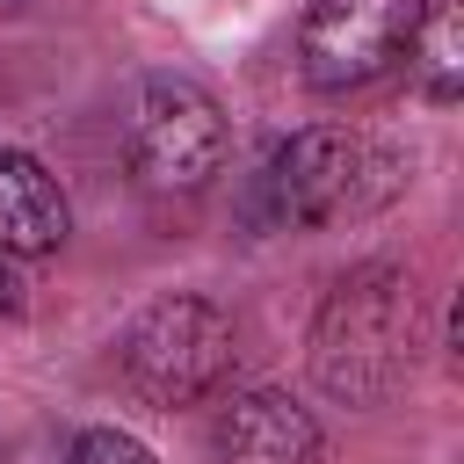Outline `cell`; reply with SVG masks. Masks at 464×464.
I'll return each mask as SVG.
<instances>
[{
  "instance_id": "52a82bcc",
  "label": "cell",
  "mask_w": 464,
  "mask_h": 464,
  "mask_svg": "<svg viewBox=\"0 0 464 464\" xmlns=\"http://www.w3.org/2000/svg\"><path fill=\"white\" fill-rule=\"evenodd\" d=\"M65 232H72V210L58 174L22 145H0V254H51L65 246Z\"/></svg>"
},
{
  "instance_id": "6da1fadb",
  "label": "cell",
  "mask_w": 464,
  "mask_h": 464,
  "mask_svg": "<svg viewBox=\"0 0 464 464\" xmlns=\"http://www.w3.org/2000/svg\"><path fill=\"white\" fill-rule=\"evenodd\" d=\"M420 362V290L392 261L348 268L312 319V377L341 406H384Z\"/></svg>"
},
{
  "instance_id": "3957f363",
  "label": "cell",
  "mask_w": 464,
  "mask_h": 464,
  "mask_svg": "<svg viewBox=\"0 0 464 464\" xmlns=\"http://www.w3.org/2000/svg\"><path fill=\"white\" fill-rule=\"evenodd\" d=\"M232 319L210 304V297H152L123 341H116V362H123V384L145 399V406H196L203 392L225 384L232 370Z\"/></svg>"
},
{
  "instance_id": "9c48e42d",
  "label": "cell",
  "mask_w": 464,
  "mask_h": 464,
  "mask_svg": "<svg viewBox=\"0 0 464 464\" xmlns=\"http://www.w3.org/2000/svg\"><path fill=\"white\" fill-rule=\"evenodd\" d=\"M65 464H160V457H152L138 435H123V428H87Z\"/></svg>"
},
{
  "instance_id": "5b68a950",
  "label": "cell",
  "mask_w": 464,
  "mask_h": 464,
  "mask_svg": "<svg viewBox=\"0 0 464 464\" xmlns=\"http://www.w3.org/2000/svg\"><path fill=\"white\" fill-rule=\"evenodd\" d=\"M428 0H312L304 29H297V72L319 94H348L384 80L420 29Z\"/></svg>"
},
{
  "instance_id": "ba28073f",
  "label": "cell",
  "mask_w": 464,
  "mask_h": 464,
  "mask_svg": "<svg viewBox=\"0 0 464 464\" xmlns=\"http://www.w3.org/2000/svg\"><path fill=\"white\" fill-rule=\"evenodd\" d=\"M457 44H464V0H442L435 14H420L406 65H413V87H420L428 102H457V94H464V58H457Z\"/></svg>"
},
{
  "instance_id": "277c9868",
  "label": "cell",
  "mask_w": 464,
  "mask_h": 464,
  "mask_svg": "<svg viewBox=\"0 0 464 464\" xmlns=\"http://www.w3.org/2000/svg\"><path fill=\"white\" fill-rule=\"evenodd\" d=\"M232 152L225 109L181 72H145L130 94V167L160 196H196Z\"/></svg>"
},
{
  "instance_id": "30bf717a",
  "label": "cell",
  "mask_w": 464,
  "mask_h": 464,
  "mask_svg": "<svg viewBox=\"0 0 464 464\" xmlns=\"http://www.w3.org/2000/svg\"><path fill=\"white\" fill-rule=\"evenodd\" d=\"M22 304H29V297H22V283H14V268L0 261V312H22Z\"/></svg>"
},
{
  "instance_id": "7a4b0ae2",
  "label": "cell",
  "mask_w": 464,
  "mask_h": 464,
  "mask_svg": "<svg viewBox=\"0 0 464 464\" xmlns=\"http://www.w3.org/2000/svg\"><path fill=\"white\" fill-rule=\"evenodd\" d=\"M268 218L276 225H348V218H370L384 210L399 188H406V160L392 145H377L370 130H348V123H312L297 130L290 145H276L268 174Z\"/></svg>"
},
{
  "instance_id": "8fae6325",
  "label": "cell",
  "mask_w": 464,
  "mask_h": 464,
  "mask_svg": "<svg viewBox=\"0 0 464 464\" xmlns=\"http://www.w3.org/2000/svg\"><path fill=\"white\" fill-rule=\"evenodd\" d=\"M0 7H22V0H0Z\"/></svg>"
},
{
  "instance_id": "8992f818",
  "label": "cell",
  "mask_w": 464,
  "mask_h": 464,
  "mask_svg": "<svg viewBox=\"0 0 464 464\" xmlns=\"http://www.w3.org/2000/svg\"><path fill=\"white\" fill-rule=\"evenodd\" d=\"M210 464H319V420L290 392H232L203 435Z\"/></svg>"
}]
</instances>
